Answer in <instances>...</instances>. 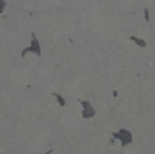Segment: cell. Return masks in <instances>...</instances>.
I'll return each mask as SVG.
<instances>
[{
  "instance_id": "1",
  "label": "cell",
  "mask_w": 155,
  "mask_h": 154,
  "mask_svg": "<svg viewBox=\"0 0 155 154\" xmlns=\"http://www.w3.org/2000/svg\"><path fill=\"white\" fill-rule=\"evenodd\" d=\"M28 51H33V53H36V55H41V45H39L37 39H33V45H31L30 48H25L23 53H22V56H25Z\"/></svg>"
},
{
  "instance_id": "2",
  "label": "cell",
  "mask_w": 155,
  "mask_h": 154,
  "mask_svg": "<svg viewBox=\"0 0 155 154\" xmlns=\"http://www.w3.org/2000/svg\"><path fill=\"white\" fill-rule=\"evenodd\" d=\"M5 8H6V2H5V0H0V14L3 12Z\"/></svg>"
}]
</instances>
